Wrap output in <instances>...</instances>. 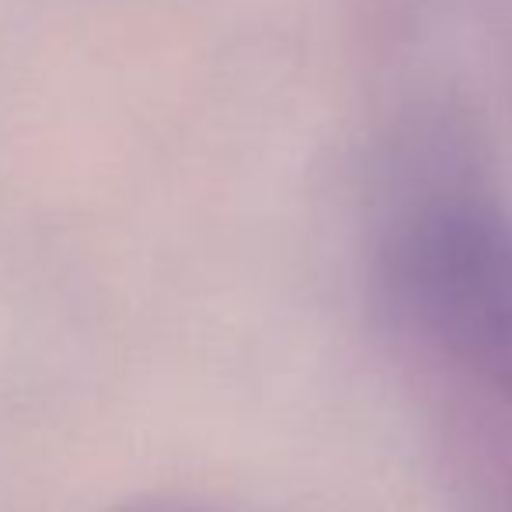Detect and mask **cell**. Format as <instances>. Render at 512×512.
<instances>
[{
	"label": "cell",
	"mask_w": 512,
	"mask_h": 512,
	"mask_svg": "<svg viewBox=\"0 0 512 512\" xmlns=\"http://www.w3.org/2000/svg\"><path fill=\"white\" fill-rule=\"evenodd\" d=\"M398 300L512 408V220L485 189L439 182L394 223Z\"/></svg>",
	"instance_id": "6da1fadb"
},
{
	"label": "cell",
	"mask_w": 512,
	"mask_h": 512,
	"mask_svg": "<svg viewBox=\"0 0 512 512\" xmlns=\"http://www.w3.org/2000/svg\"><path fill=\"white\" fill-rule=\"evenodd\" d=\"M112 512H234V509H223L199 499H182V495H143V499H133Z\"/></svg>",
	"instance_id": "7a4b0ae2"
}]
</instances>
